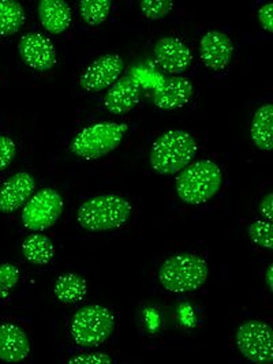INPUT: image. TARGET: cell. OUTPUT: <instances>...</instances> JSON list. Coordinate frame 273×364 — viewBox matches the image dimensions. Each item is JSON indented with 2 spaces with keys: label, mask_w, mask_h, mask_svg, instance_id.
I'll return each mask as SVG.
<instances>
[{
  "label": "cell",
  "mask_w": 273,
  "mask_h": 364,
  "mask_svg": "<svg viewBox=\"0 0 273 364\" xmlns=\"http://www.w3.org/2000/svg\"><path fill=\"white\" fill-rule=\"evenodd\" d=\"M127 129V124L114 122L92 124L74 136L70 149L82 160L102 159L119 146Z\"/></svg>",
  "instance_id": "5"
},
{
  "label": "cell",
  "mask_w": 273,
  "mask_h": 364,
  "mask_svg": "<svg viewBox=\"0 0 273 364\" xmlns=\"http://www.w3.org/2000/svg\"><path fill=\"white\" fill-rule=\"evenodd\" d=\"M220 166L210 160H200L181 171L176 179V194L188 205H203L222 188Z\"/></svg>",
  "instance_id": "3"
},
{
  "label": "cell",
  "mask_w": 273,
  "mask_h": 364,
  "mask_svg": "<svg viewBox=\"0 0 273 364\" xmlns=\"http://www.w3.org/2000/svg\"><path fill=\"white\" fill-rule=\"evenodd\" d=\"M132 215V205L119 196H99L87 199L78 209V223L86 231L118 230Z\"/></svg>",
  "instance_id": "4"
},
{
  "label": "cell",
  "mask_w": 273,
  "mask_h": 364,
  "mask_svg": "<svg viewBox=\"0 0 273 364\" xmlns=\"http://www.w3.org/2000/svg\"><path fill=\"white\" fill-rule=\"evenodd\" d=\"M111 358L105 353H89V355H81L74 359H71L68 363L71 364H108L111 363Z\"/></svg>",
  "instance_id": "27"
},
{
  "label": "cell",
  "mask_w": 273,
  "mask_h": 364,
  "mask_svg": "<svg viewBox=\"0 0 273 364\" xmlns=\"http://www.w3.org/2000/svg\"><path fill=\"white\" fill-rule=\"evenodd\" d=\"M112 3L109 0H82L80 1L81 17L87 25L97 26L109 17Z\"/></svg>",
  "instance_id": "22"
},
{
  "label": "cell",
  "mask_w": 273,
  "mask_h": 364,
  "mask_svg": "<svg viewBox=\"0 0 273 364\" xmlns=\"http://www.w3.org/2000/svg\"><path fill=\"white\" fill-rule=\"evenodd\" d=\"M17 153L14 141L9 136H0V171L6 169L11 164Z\"/></svg>",
  "instance_id": "26"
},
{
  "label": "cell",
  "mask_w": 273,
  "mask_h": 364,
  "mask_svg": "<svg viewBox=\"0 0 273 364\" xmlns=\"http://www.w3.org/2000/svg\"><path fill=\"white\" fill-rule=\"evenodd\" d=\"M208 264L194 254L172 255L159 269V282L161 287L173 294L194 292L208 282Z\"/></svg>",
  "instance_id": "2"
},
{
  "label": "cell",
  "mask_w": 273,
  "mask_h": 364,
  "mask_svg": "<svg viewBox=\"0 0 273 364\" xmlns=\"http://www.w3.org/2000/svg\"><path fill=\"white\" fill-rule=\"evenodd\" d=\"M19 280V270L11 264L0 265V298L7 296Z\"/></svg>",
  "instance_id": "25"
},
{
  "label": "cell",
  "mask_w": 273,
  "mask_h": 364,
  "mask_svg": "<svg viewBox=\"0 0 273 364\" xmlns=\"http://www.w3.org/2000/svg\"><path fill=\"white\" fill-rule=\"evenodd\" d=\"M38 18L47 32L60 34L71 23V9L63 0H41L38 3Z\"/></svg>",
  "instance_id": "17"
},
{
  "label": "cell",
  "mask_w": 273,
  "mask_h": 364,
  "mask_svg": "<svg viewBox=\"0 0 273 364\" xmlns=\"http://www.w3.org/2000/svg\"><path fill=\"white\" fill-rule=\"evenodd\" d=\"M139 9L144 17L148 19H161L167 17L173 9L172 0H142Z\"/></svg>",
  "instance_id": "24"
},
{
  "label": "cell",
  "mask_w": 273,
  "mask_h": 364,
  "mask_svg": "<svg viewBox=\"0 0 273 364\" xmlns=\"http://www.w3.org/2000/svg\"><path fill=\"white\" fill-rule=\"evenodd\" d=\"M156 63L171 74H182L191 66L193 55L183 41L175 37L160 38L154 50Z\"/></svg>",
  "instance_id": "11"
},
{
  "label": "cell",
  "mask_w": 273,
  "mask_h": 364,
  "mask_svg": "<svg viewBox=\"0 0 273 364\" xmlns=\"http://www.w3.org/2000/svg\"><path fill=\"white\" fill-rule=\"evenodd\" d=\"M25 22L23 7L16 0H0V36L17 33Z\"/></svg>",
  "instance_id": "21"
},
{
  "label": "cell",
  "mask_w": 273,
  "mask_h": 364,
  "mask_svg": "<svg viewBox=\"0 0 273 364\" xmlns=\"http://www.w3.org/2000/svg\"><path fill=\"white\" fill-rule=\"evenodd\" d=\"M23 257L34 265H47L55 255V247L50 237L41 233H34L22 243Z\"/></svg>",
  "instance_id": "20"
},
{
  "label": "cell",
  "mask_w": 273,
  "mask_h": 364,
  "mask_svg": "<svg viewBox=\"0 0 273 364\" xmlns=\"http://www.w3.org/2000/svg\"><path fill=\"white\" fill-rule=\"evenodd\" d=\"M33 176L19 172L11 176L0 188V213H13L18 210L33 194Z\"/></svg>",
  "instance_id": "14"
},
{
  "label": "cell",
  "mask_w": 273,
  "mask_h": 364,
  "mask_svg": "<svg viewBox=\"0 0 273 364\" xmlns=\"http://www.w3.org/2000/svg\"><path fill=\"white\" fill-rule=\"evenodd\" d=\"M139 85L132 78H120L114 83L104 100L108 112L114 115H124L130 112L139 101Z\"/></svg>",
  "instance_id": "16"
},
{
  "label": "cell",
  "mask_w": 273,
  "mask_h": 364,
  "mask_svg": "<svg viewBox=\"0 0 273 364\" xmlns=\"http://www.w3.org/2000/svg\"><path fill=\"white\" fill-rule=\"evenodd\" d=\"M197 148V142L191 134L183 130H172L154 141L149 161L159 175H175L193 161Z\"/></svg>",
  "instance_id": "1"
},
{
  "label": "cell",
  "mask_w": 273,
  "mask_h": 364,
  "mask_svg": "<svg viewBox=\"0 0 273 364\" xmlns=\"http://www.w3.org/2000/svg\"><path fill=\"white\" fill-rule=\"evenodd\" d=\"M272 272H273V266H268V269H267V272H265V282H267V287H268V289H269V292H272L273 285H272Z\"/></svg>",
  "instance_id": "30"
},
{
  "label": "cell",
  "mask_w": 273,
  "mask_h": 364,
  "mask_svg": "<svg viewBox=\"0 0 273 364\" xmlns=\"http://www.w3.org/2000/svg\"><path fill=\"white\" fill-rule=\"evenodd\" d=\"M273 333L262 321H247L237 331V346L245 359L256 364H271L273 360Z\"/></svg>",
  "instance_id": "7"
},
{
  "label": "cell",
  "mask_w": 273,
  "mask_h": 364,
  "mask_svg": "<svg viewBox=\"0 0 273 364\" xmlns=\"http://www.w3.org/2000/svg\"><path fill=\"white\" fill-rule=\"evenodd\" d=\"M31 352V341L25 331L14 323L0 325V360L18 363L25 360Z\"/></svg>",
  "instance_id": "15"
},
{
  "label": "cell",
  "mask_w": 273,
  "mask_h": 364,
  "mask_svg": "<svg viewBox=\"0 0 273 364\" xmlns=\"http://www.w3.org/2000/svg\"><path fill=\"white\" fill-rule=\"evenodd\" d=\"M55 298L62 303L73 304L77 301H81L87 294V284L85 279H82L78 274L68 273L58 277L53 287Z\"/></svg>",
  "instance_id": "19"
},
{
  "label": "cell",
  "mask_w": 273,
  "mask_h": 364,
  "mask_svg": "<svg viewBox=\"0 0 273 364\" xmlns=\"http://www.w3.org/2000/svg\"><path fill=\"white\" fill-rule=\"evenodd\" d=\"M234 53V44L228 34L220 31L205 33L200 41V56L205 66L220 71L230 65Z\"/></svg>",
  "instance_id": "12"
},
{
  "label": "cell",
  "mask_w": 273,
  "mask_h": 364,
  "mask_svg": "<svg viewBox=\"0 0 273 364\" xmlns=\"http://www.w3.org/2000/svg\"><path fill=\"white\" fill-rule=\"evenodd\" d=\"M273 107L265 104L257 109L252 122V139L259 150L271 151L273 146Z\"/></svg>",
  "instance_id": "18"
},
{
  "label": "cell",
  "mask_w": 273,
  "mask_h": 364,
  "mask_svg": "<svg viewBox=\"0 0 273 364\" xmlns=\"http://www.w3.org/2000/svg\"><path fill=\"white\" fill-rule=\"evenodd\" d=\"M193 97V85L183 77H173L159 85L154 96V104L163 111L183 108Z\"/></svg>",
  "instance_id": "13"
},
{
  "label": "cell",
  "mask_w": 273,
  "mask_h": 364,
  "mask_svg": "<svg viewBox=\"0 0 273 364\" xmlns=\"http://www.w3.org/2000/svg\"><path fill=\"white\" fill-rule=\"evenodd\" d=\"M259 212L268 221H271L273 217V197L272 194H267L261 203H259Z\"/></svg>",
  "instance_id": "29"
},
{
  "label": "cell",
  "mask_w": 273,
  "mask_h": 364,
  "mask_svg": "<svg viewBox=\"0 0 273 364\" xmlns=\"http://www.w3.org/2000/svg\"><path fill=\"white\" fill-rule=\"evenodd\" d=\"M247 233H249V237L252 239V242H255L257 246H259L262 249H272L273 233L271 221L257 220L249 225Z\"/></svg>",
  "instance_id": "23"
},
{
  "label": "cell",
  "mask_w": 273,
  "mask_h": 364,
  "mask_svg": "<svg viewBox=\"0 0 273 364\" xmlns=\"http://www.w3.org/2000/svg\"><path fill=\"white\" fill-rule=\"evenodd\" d=\"M63 199L52 188L36 193L23 208L22 223L31 231H44L51 228L63 213Z\"/></svg>",
  "instance_id": "8"
},
{
  "label": "cell",
  "mask_w": 273,
  "mask_h": 364,
  "mask_svg": "<svg viewBox=\"0 0 273 364\" xmlns=\"http://www.w3.org/2000/svg\"><path fill=\"white\" fill-rule=\"evenodd\" d=\"M272 10V3H267V4L261 6L259 10H258V22L262 26V29L269 32V33H272L273 31Z\"/></svg>",
  "instance_id": "28"
},
{
  "label": "cell",
  "mask_w": 273,
  "mask_h": 364,
  "mask_svg": "<svg viewBox=\"0 0 273 364\" xmlns=\"http://www.w3.org/2000/svg\"><path fill=\"white\" fill-rule=\"evenodd\" d=\"M18 50L22 60L36 71H50L56 62V50L51 40L44 34L28 33L18 43Z\"/></svg>",
  "instance_id": "10"
},
{
  "label": "cell",
  "mask_w": 273,
  "mask_h": 364,
  "mask_svg": "<svg viewBox=\"0 0 273 364\" xmlns=\"http://www.w3.org/2000/svg\"><path fill=\"white\" fill-rule=\"evenodd\" d=\"M123 67L124 63L119 55H102L87 66L80 80V85L84 90L90 93L102 92L119 80Z\"/></svg>",
  "instance_id": "9"
},
{
  "label": "cell",
  "mask_w": 273,
  "mask_h": 364,
  "mask_svg": "<svg viewBox=\"0 0 273 364\" xmlns=\"http://www.w3.org/2000/svg\"><path fill=\"white\" fill-rule=\"evenodd\" d=\"M115 329V316L109 309L90 304L80 309L71 322V336L77 346L96 348L105 343Z\"/></svg>",
  "instance_id": "6"
}]
</instances>
